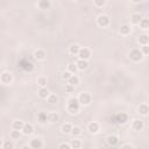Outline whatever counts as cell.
Returning a JSON list of instances; mask_svg holds the SVG:
<instances>
[{"label":"cell","instance_id":"6da1fadb","mask_svg":"<svg viewBox=\"0 0 149 149\" xmlns=\"http://www.w3.org/2000/svg\"><path fill=\"white\" fill-rule=\"evenodd\" d=\"M80 107V103L78 100V98H70L68 102V111L70 112L71 114H76L78 113Z\"/></svg>","mask_w":149,"mask_h":149},{"label":"cell","instance_id":"7a4b0ae2","mask_svg":"<svg viewBox=\"0 0 149 149\" xmlns=\"http://www.w3.org/2000/svg\"><path fill=\"white\" fill-rule=\"evenodd\" d=\"M129 58L134 62H140L143 58V54H142L141 50H139V49H133V50L129 53Z\"/></svg>","mask_w":149,"mask_h":149},{"label":"cell","instance_id":"3957f363","mask_svg":"<svg viewBox=\"0 0 149 149\" xmlns=\"http://www.w3.org/2000/svg\"><path fill=\"white\" fill-rule=\"evenodd\" d=\"M111 120H113V122H117V123H126L127 120H128V117L126 113H123V112H121V113H118L113 117V119H111Z\"/></svg>","mask_w":149,"mask_h":149},{"label":"cell","instance_id":"277c9868","mask_svg":"<svg viewBox=\"0 0 149 149\" xmlns=\"http://www.w3.org/2000/svg\"><path fill=\"white\" fill-rule=\"evenodd\" d=\"M78 100H79L80 105H89L91 103V96L88 92H82L78 97Z\"/></svg>","mask_w":149,"mask_h":149},{"label":"cell","instance_id":"5b68a950","mask_svg":"<svg viewBox=\"0 0 149 149\" xmlns=\"http://www.w3.org/2000/svg\"><path fill=\"white\" fill-rule=\"evenodd\" d=\"M97 23H98V26H100V27H107L108 24H109V18L107 15H99L98 19H97Z\"/></svg>","mask_w":149,"mask_h":149},{"label":"cell","instance_id":"8992f818","mask_svg":"<svg viewBox=\"0 0 149 149\" xmlns=\"http://www.w3.org/2000/svg\"><path fill=\"white\" fill-rule=\"evenodd\" d=\"M0 80H1L3 84H11L12 80H13V76H12V73L11 72H3L1 73V77H0Z\"/></svg>","mask_w":149,"mask_h":149},{"label":"cell","instance_id":"52a82bcc","mask_svg":"<svg viewBox=\"0 0 149 149\" xmlns=\"http://www.w3.org/2000/svg\"><path fill=\"white\" fill-rule=\"evenodd\" d=\"M78 56H79L80 59H86V61H88L91 57L90 49H88V48H80V50L78 53Z\"/></svg>","mask_w":149,"mask_h":149},{"label":"cell","instance_id":"ba28073f","mask_svg":"<svg viewBox=\"0 0 149 149\" xmlns=\"http://www.w3.org/2000/svg\"><path fill=\"white\" fill-rule=\"evenodd\" d=\"M20 67H21L24 71H32V70H33V64L30 63L29 61H27V59H22V61L20 62Z\"/></svg>","mask_w":149,"mask_h":149},{"label":"cell","instance_id":"9c48e42d","mask_svg":"<svg viewBox=\"0 0 149 149\" xmlns=\"http://www.w3.org/2000/svg\"><path fill=\"white\" fill-rule=\"evenodd\" d=\"M132 127H133L134 131H141V129L143 128V121L140 120V119H135V120H133Z\"/></svg>","mask_w":149,"mask_h":149},{"label":"cell","instance_id":"30bf717a","mask_svg":"<svg viewBox=\"0 0 149 149\" xmlns=\"http://www.w3.org/2000/svg\"><path fill=\"white\" fill-rule=\"evenodd\" d=\"M37 6H39L40 9H49L51 6V3H50V0H40L39 4H37Z\"/></svg>","mask_w":149,"mask_h":149},{"label":"cell","instance_id":"8fae6325","mask_svg":"<svg viewBox=\"0 0 149 149\" xmlns=\"http://www.w3.org/2000/svg\"><path fill=\"white\" fill-rule=\"evenodd\" d=\"M33 131H34L33 125H30V123H24V126H23V128H22V133H23L24 135H29V134H32Z\"/></svg>","mask_w":149,"mask_h":149},{"label":"cell","instance_id":"7c38bea8","mask_svg":"<svg viewBox=\"0 0 149 149\" xmlns=\"http://www.w3.org/2000/svg\"><path fill=\"white\" fill-rule=\"evenodd\" d=\"M138 111H139V113H140V114H142V115H147V114L149 113V106H148L147 104H141V105L139 106Z\"/></svg>","mask_w":149,"mask_h":149},{"label":"cell","instance_id":"4fadbf2b","mask_svg":"<svg viewBox=\"0 0 149 149\" xmlns=\"http://www.w3.org/2000/svg\"><path fill=\"white\" fill-rule=\"evenodd\" d=\"M34 56H35L36 59L42 61V59L45 58V53H44V50H42V49H37V50H35V53H34Z\"/></svg>","mask_w":149,"mask_h":149},{"label":"cell","instance_id":"5bb4252c","mask_svg":"<svg viewBox=\"0 0 149 149\" xmlns=\"http://www.w3.org/2000/svg\"><path fill=\"white\" fill-rule=\"evenodd\" d=\"M42 146H43V143H42V141L39 140V139L32 140V142H30V147L34 148V149H40V148H42Z\"/></svg>","mask_w":149,"mask_h":149},{"label":"cell","instance_id":"9a60e30c","mask_svg":"<svg viewBox=\"0 0 149 149\" xmlns=\"http://www.w3.org/2000/svg\"><path fill=\"white\" fill-rule=\"evenodd\" d=\"M76 64H77V67H78L79 70H85L86 68H88V65H89L88 64V61H86V59H80V58L78 59V62H77Z\"/></svg>","mask_w":149,"mask_h":149},{"label":"cell","instance_id":"2e32d148","mask_svg":"<svg viewBox=\"0 0 149 149\" xmlns=\"http://www.w3.org/2000/svg\"><path fill=\"white\" fill-rule=\"evenodd\" d=\"M58 119H59V117H58L57 113H55V112H53V113H49V114H48V121L51 122V123L57 122Z\"/></svg>","mask_w":149,"mask_h":149},{"label":"cell","instance_id":"e0dca14e","mask_svg":"<svg viewBox=\"0 0 149 149\" xmlns=\"http://www.w3.org/2000/svg\"><path fill=\"white\" fill-rule=\"evenodd\" d=\"M88 128H89V131H90L91 133H93V134L99 132V125H98L97 122H91V123H89Z\"/></svg>","mask_w":149,"mask_h":149},{"label":"cell","instance_id":"ac0fdd59","mask_svg":"<svg viewBox=\"0 0 149 149\" xmlns=\"http://www.w3.org/2000/svg\"><path fill=\"white\" fill-rule=\"evenodd\" d=\"M107 142H108L109 146H115L119 142V139H118V136H115V135H109L107 138Z\"/></svg>","mask_w":149,"mask_h":149},{"label":"cell","instance_id":"d6986e66","mask_svg":"<svg viewBox=\"0 0 149 149\" xmlns=\"http://www.w3.org/2000/svg\"><path fill=\"white\" fill-rule=\"evenodd\" d=\"M13 129H16V131H22V128H23V126H24V123L21 121V120H15L14 122H13Z\"/></svg>","mask_w":149,"mask_h":149},{"label":"cell","instance_id":"ffe728a7","mask_svg":"<svg viewBox=\"0 0 149 149\" xmlns=\"http://www.w3.org/2000/svg\"><path fill=\"white\" fill-rule=\"evenodd\" d=\"M141 20H142V16H141L140 14H138V13H135V14H133V15L131 16V21H132V23H134V24L140 23Z\"/></svg>","mask_w":149,"mask_h":149},{"label":"cell","instance_id":"44dd1931","mask_svg":"<svg viewBox=\"0 0 149 149\" xmlns=\"http://www.w3.org/2000/svg\"><path fill=\"white\" fill-rule=\"evenodd\" d=\"M139 43L142 44V45H144V44H149V36L146 35V34L140 35V37H139Z\"/></svg>","mask_w":149,"mask_h":149},{"label":"cell","instance_id":"7402d4cb","mask_svg":"<svg viewBox=\"0 0 149 149\" xmlns=\"http://www.w3.org/2000/svg\"><path fill=\"white\" fill-rule=\"evenodd\" d=\"M37 119H39V121L41 123H44L48 121V114L45 113V112H40L39 115H37Z\"/></svg>","mask_w":149,"mask_h":149},{"label":"cell","instance_id":"603a6c76","mask_svg":"<svg viewBox=\"0 0 149 149\" xmlns=\"http://www.w3.org/2000/svg\"><path fill=\"white\" fill-rule=\"evenodd\" d=\"M79 50H80V48H79L78 44H72V45L69 48V51H70V54H72V55H78Z\"/></svg>","mask_w":149,"mask_h":149},{"label":"cell","instance_id":"cb8c5ba5","mask_svg":"<svg viewBox=\"0 0 149 149\" xmlns=\"http://www.w3.org/2000/svg\"><path fill=\"white\" fill-rule=\"evenodd\" d=\"M131 33V27L128 24H122L121 28H120V34L121 35H128Z\"/></svg>","mask_w":149,"mask_h":149},{"label":"cell","instance_id":"d4e9b609","mask_svg":"<svg viewBox=\"0 0 149 149\" xmlns=\"http://www.w3.org/2000/svg\"><path fill=\"white\" fill-rule=\"evenodd\" d=\"M68 80H69V84L73 85V86H76V85H78V84H79V78L76 76V74H72V76H71Z\"/></svg>","mask_w":149,"mask_h":149},{"label":"cell","instance_id":"484cf974","mask_svg":"<svg viewBox=\"0 0 149 149\" xmlns=\"http://www.w3.org/2000/svg\"><path fill=\"white\" fill-rule=\"evenodd\" d=\"M72 131V126H71V123H64L63 126H62V132L68 134V133H71Z\"/></svg>","mask_w":149,"mask_h":149},{"label":"cell","instance_id":"4316f807","mask_svg":"<svg viewBox=\"0 0 149 149\" xmlns=\"http://www.w3.org/2000/svg\"><path fill=\"white\" fill-rule=\"evenodd\" d=\"M39 96H40L41 98H48V97H49V91H48V89L41 88L40 91H39Z\"/></svg>","mask_w":149,"mask_h":149},{"label":"cell","instance_id":"83f0119b","mask_svg":"<svg viewBox=\"0 0 149 149\" xmlns=\"http://www.w3.org/2000/svg\"><path fill=\"white\" fill-rule=\"evenodd\" d=\"M139 24L142 29H148L149 28V19H142Z\"/></svg>","mask_w":149,"mask_h":149},{"label":"cell","instance_id":"f1b7e54d","mask_svg":"<svg viewBox=\"0 0 149 149\" xmlns=\"http://www.w3.org/2000/svg\"><path fill=\"white\" fill-rule=\"evenodd\" d=\"M58 102V97L56 94H49L48 97V103H50V104H56Z\"/></svg>","mask_w":149,"mask_h":149},{"label":"cell","instance_id":"f546056e","mask_svg":"<svg viewBox=\"0 0 149 149\" xmlns=\"http://www.w3.org/2000/svg\"><path fill=\"white\" fill-rule=\"evenodd\" d=\"M77 69H78L77 64H74V63H69V64H68V70H69L71 73H76Z\"/></svg>","mask_w":149,"mask_h":149},{"label":"cell","instance_id":"4dcf8cb0","mask_svg":"<svg viewBox=\"0 0 149 149\" xmlns=\"http://www.w3.org/2000/svg\"><path fill=\"white\" fill-rule=\"evenodd\" d=\"M71 147L74 149H78L82 147V141L80 140H72L71 141Z\"/></svg>","mask_w":149,"mask_h":149},{"label":"cell","instance_id":"1f68e13d","mask_svg":"<svg viewBox=\"0 0 149 149\" xmlns=\"http://www.w3.org/2000/svg\"><path fill=\"white\" fill-rule=\"evenodd\" d=\"M20 132L19 131H16V129H14V131H12L11 132V138L13 139V140H18L19 138H20Z\"/></svg>","mask_w":149,"mask_h":149},{"label":"cell","instance_id":"d6a6232c","mask_svg":"<svg viewBox=\"0 0 149 149\" xmlns=\"http://www.w3.org/2000/svg\"><path fill=\"white\" fill-rule=\"evenodd\" d=\"M141 51L143 55H149V44H144L141 48Z\"/></svg>","mask_w":149,"mask_h":149},{"label":"cell","instance_id":"836d02e7","mask_svg":"<svg viewBox=\"0 0 149 149\" xmlns=\"http://www.w3.org/2000/svg\"><path fill=\"white\" fill-rule=\"evenodd\" d=\"M37 83H39L42 88H44L45 86V84H47V78L45 77H40L39 79H37Z\"/></svg>","mask_w":149,"mask_h":149},{"label":"cell","instance_id":"e575fe53","mask_svg":"<svg viewBox=\"0 0 149 149\" xmlns=\"http://www.w3.org/2000/svg\"><path fill=\"white\" fill-rule=\"evenodd\" d=\"M13 147H14V146H13V143H12L11 141H6V142L3 144V148H4V149H13Z\"/></svg>","mask_w":149,"mask_h":149},{"label":"cell","instance_id":"d590c367","mask_svg":"<svg viewBox=\"0 0 149 149\" xmlns=\"http://www.w3.org/2000/svg\"><path fill=\"white\" fill-rule=\"evenodd\" d=\"M80 133H82V131H80L79 127H72V131H71L72 135H79Z\"/></svg>","mask_w":149,"mask_h":149},{"label":"cell","instance_id":"8d00e7d4","mask_svg":"<svg viewBox=\"0 0 149 149\" xmlns=\"http://www.w3.org/2000/svg\"><path fill=\"white\" fill-rule=\"evenodd\" d=\"M105 3H106V0H94V4L98 7H103L105 5Z\"/></svg>","mask_w":149,"mask_h":149},{"label":"cell","instance_id":"74e56055","mask_svg":"<svg viewBox=\"0 0 149 149\" xmlns=\"http://www.w3.org/2000/svg\"><path fill=\"white\" fill-rule=\"evenodd\" d=\"M73 90H74V86L73 85H71V84H67L65 85V91L67 92L71 93V92H73Z\"/></svg>","mask_w":149,"mask_h":149},{"label":"cell","instance_id":"f35d334b","mask_svg":"<svg viewBox=\"0 0 149 149\" xmlns=\"http://www.w3.org/2000/svg\"><path fill=\"white\" fill-rule=\"evenodd\" d=\"M71 76H72V74H71V72H70V71L68 70V71H65V72L63 73V76H62V77H63L64 79H69V78H70Z\"/></svg>","mask_w":149,"mask_h":149},{"label":"cell","instance_id":"ab89813d","mask_svg":"<svg viewBox=\"0 0 149 149\" xmlns=\"http://www.w3.org/2000/svg\"><path fill=\"white\" fill-rule=\"evenodd\" d=\"M58 147H59V148H65V149H68V148H70V147H71V144H67V143H62V144H59Z\"/></svg>","mask_w":149,"mask_h":149},{"label":"cell","instance_id":"60d3db41","mask_svg":"<svg viewBox=\"0 0 149 149\" xmlns=\"http://www.w3.org/2000/svg\"><path fill=\"white\" fill-rule=\"evenodd\" d=\"M121 148H134V146H132V144H122Z\"/></svg>","mask_w":149,"mask_h":149},{"label":"cell","instance_id":"b9f144b4","mask_svg":"<svg viewBox=\"0 0 149 149\" xmlns=\"http://www.w3.org/2000/svg\"><path fill=\"white\" fill-rule=\"evenodd\" d=\"M132 1H133V3H140L141 0H132Z\"/></svg>","mask_w":149,"mask_h":149}]
</instances>
